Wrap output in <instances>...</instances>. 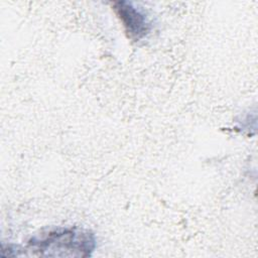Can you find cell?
Returning a JSON list of instances; mask_svg holds the SVG:
<instances>
[{
  "label": "cell",
  "instance_id": "1",
  "mask_svg": "<svg viewBox=\"0 0 258 258\" xmlns=\"http://www.w3.org/2000/svg\"><path fill=\"white\" fill-rule=\"evenodd\" d=\"M96 247L95 236L89 231L58 229L32 238L27 249L34 255L49 257H88Z\"/></svg>",
  "mask_w": 258,
  "mask_h": 258
},
{
  "label": "cell",
  "instance_id": "2",
  "mask_svg": "<svg viewBox=\"0 0 258 258\" xmlns=\"http://www.w3.org/2000/svg\"><path fill=\"white\" fill-rule=\"evenodd\" d=\"M114 11L122 21L128 36L138 41L150 31V23L145 13L136 8L132 3L118 1L114 3Z\"/></svg>",
  "mask_w": 258,
  "mask_h": 258
}]
</instances>
